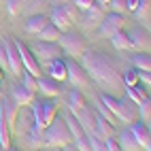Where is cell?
<instances>
[{
	"mask_svg": "<svg viewBox=\"0 0 151 151\" xmlns=\"http://www.w3.org/2000/svg\"><path fill=\"white\" fill-rule=\"evenodd\" d=\"M81 66L85 68L87 77L92 79L100 89H104V94L122 98V94L126 92V85L122 81V75H119L117 66L111 62L104 53L87 51L85 49V53L81 55Z\"/></svg>",
	"mask_w": 151,
	"mask_h": 151,
	"instance_id": "1",
	"label": "cell"
},
{
	"mask_svg": "<svg viewBox=\"0 0 151 151\" xmlns=\"http://www.w3.org/2000/svg\"><path fill=\"white\" fill-rule=\"evenodd\" d=\"M100 102H102L111 113L115 115V119L119 124H132L138 119V109L136 104L130 100L128 96H122V98H115V96H111V94H100Z\"/></svg>",
	"mask_w": 151,
	"mask_h": 151,
	"instance_id": "2",
	"label": "cell"
},
{
	"mask_svg": "<svg viewBox=\"0 0 151 151\" xmlns=\"http://www.w3.org/2000/svg\"><path fill=\"white\" fill-rule=\"evenodd\" d=\"M43 140H45V147H53V149H64L66 145L73 143V134L64 122L62 115H55V119L43 130Z\"/></svg>",
	"mask_w": 151,
	"mask_h": 151,
	"instance_id": "3",
	"label": "cell"
},
{
	"mask_svg": "<svg viewBox=\"0 0 151 151\" xmlns=\"http://www.w3.org/2000/svg\"><path fill=\"white\" fill-rule=\"evenodd\" d=\"M30 106H32V119H34V126L45 130L49 124L55 119L58 115V102L53 98H34L32 102H30Z\"/></svg>",
	"mask_w": 151,
	"mask_h": 151,
	"instance_id": "4",
	"label": "cell"
},
{
	"mask_svg": "<svg viewBox=\"0 0 151 151\" xmlns=\"http://www.w3.org/2000/svg\"><path fill=\"white\" fill-rule=\"evenodd\" d=\"M60 47H62V51L70 58H81L85 53V38L81 34H77V32H64L62 36H60Z\"/></svg>",
	"mask_w": 151,
	"mask_h": 151,
	"instance_id": "5",
	"label": "cell"
},
{
	"mask_svg": "<svg viewBox=\"0 0 151 151\" xmlns=\"http://www.w3.org/2000/svg\"><path fill=\"white\" fill-rule=\"evenodd\" d=\"M30 51L34 53V58H36V62L41 64V66H47L51 60H55V58H60V51H62V47H60L58 43H45V41H41V43H36Z\"/></svg>",
	"mask_w": 151,
	"mask_h": 151,
	"instance_id": "6",
	"label": "cell"
},
{
	"mask_svg": "<svg viewBox=\"0 0 151 151\" xmlns=\"http://www.w3.org/2000/svg\"><path fill=\"white\" fill-rule=\"evenodd\" d=\"M66 81H70L77 89L89 85V77L85 73V68L81 66V62H77L75 58L73 60H66Z\"/></svg>",
	"mask_w": 151,
	"mask_h": 151,
	"instance_id": "7",
	"label": "cell"
},
{
	"mask_svg": "<svg viewBox=\"0 0 151 151\" xmlns=\"http://www.w3.org/2000/svg\"><path fill=\"white\" fill-rule=\"evenodd\" d=\"M124 26H126V17H124L122 13H113V11H111V15H104V19L100 22L98 34L104 36V38H111L115 32L124 30Z\"/></svg>",
	"mask_w": 151,
	"mask_h": 151,
	"instance_id": "8",
	"label": "cell"
},
{
	"mask_svg": "<svg viewBox=\"0 0 151 151\" xmlns=\"http://www.w3.org/2000/svg\"><path fill=\"white\" fill-rule=\"evenodd\" d=\"M13 43H15V47H17V53H19V60H22V64H24V70H26V73H30V75H34V77L38 79L43 73H41V64L36 62L34 53L30 51V49H28L22 41H13Z\"/></svg>",
	"mask_w": 151,
	"mask_h": 151,
	"instance_id": "9",
	"label": "cell"
},
{
	"mask_svg": "<svg viewBox=\"0 0 151 151\" xmlns=\"http://www.w3.org/2000/svg\"><path fill=\"white\" fill-rule=\"evenodd\" d=\"M2 47H4V53H6V62H9V73L13 77H19L24 73V64L19 60V53H17V47L13 43V38H6L2 41Z\"/></svg>",
	"mask_w": 151,
	"mask_h": 151,
	"instance_id": "10",
	"label": "cell"
},
{
	"mask_svg": "<svg viewBox=\"0 0 151 151\" xmlns=\"http://www.w3.org/2000/svg\"><path fill=\"white\" fill-rule=\"evenodd\" d=\"M75 117H77L79 126L83 128L85 136H94V134H98V132H96V111H94L92 106H85V109H81V111H79V113H77Z\"/></svg>",
	"mask_w": 151,
	"mask_h": 151,
	"instance_id": "11",
	"label": "cell"
},
{
	"mask_svg": "<svg viewBox=\"0 0 151 151\" xmlns=\"http://www.w3.org/2000/svg\"><path fill=\"white\" fill-rule=\"evenodd\" d=\"M130 41H132V49H138V51H149L151 49V32L145 28H132L128 32Z\"/></svg>",
	"mask_w": 151,
	"mask_h": 151,
	"instance_id": "12",
	"label": "cell"
},
{
	"mask_svg": "<svg viewBox=\"0 0 151 151\" xmlns=\"http://www.w3.org/2000/svg\"><path fill=\"white\" fill-rule=\"evenodd\" d=\"M36 94H43L45 98H55L58 94H60V89H62V87H60V81H55V79H51V77H38L36 79Z\"/></svg>",
	"mask_w": 151,
	"mask_h": 151,
	"instance_id": "13",
	"label": "cell"
},
{
	"mask_svg": "<svg viewBox=\"0 0 151 151\" xmlns=\"http://www.w3.org/2000/svg\"><path fill=\"white\" fill-rule=\"evenodd\" d=\"M49 22H51L60 32H68L70 30V26H73V19H70L68 15H66V11H64V6H53L51 9V13H49Z\"/></svg>",
	"mask_w": 151,
	"mask_h": 151,
	"instance_id": "14",
	"label": "cell"
},
{
	"mask_svg": "<svg viewBox=\"0 0 151 151\" xmlns=\"http://www.w3.org/2000/svg\"><path fill=\"white\" fill-rule=\"evenodd\" d=\"M130 130H132L134 138L138 140L140 149H145V151H147V149H149V145H151V132H149L147 124H145V122H140V119H136V122L130 124Z\"/></svg>",
	"mask_w": 151,
	"mask_h": 151,
	"instance_id": "15",
	"label": "cell"
},
{
	"mask_svg": "<svg viewBox=\"0 0 151 151\" xmlns=\"http://www.w3.org/2000/svg\"><path fill=\"white\" fill-rule=\"evenodd\" d=\"M117 145L122 147V151H140V145H138V140L134 138V134H132V130L130 128H124L122 132L117 134Z\"/></svg>",
	"mask_w": 151,
	"mask_h": 151,
	"instance_id": "16",
	"label": "cell"
},
{
	"mask_svg": "<svg viewBox=\"0 0 151 151\" xmlns=\"http://www.w3.org/2000/svg\"><path fill=\"white\" fill-rule=\"evenodd\" d=\"M47 75L55 79V81H66V60L64 58H55L47 64Z\"/></svg>",
	"mask_w": 151,
	"mask_h": 151,
	"instance_id": "17",
	"label": "cell"
},
{
	"mask_svg": "<svg viewBox=\"0 0 151 151\" xmlns=\"http://www.w3.org/2000/svg\"><path fill=\"white\" fill-rule=\"evenodd\" d=\"M49 24V17L47 15H43V13H36V15H30L28 19H26V32L28 34H36L38 36V32L45 28Z\"/></svg>",
	"mask_w": 151,
	"mask_h": 151,
	"instance_id": "18",
	"label": "cell"
},
{
	"mask_svg": "<svg viewBox=\"0 0 151 151\" xmlns=\"http://www.w3.org/2000/svg\"><path fill=\"white\" fill-rule=\"evenodd\" d=\"M11 96H13V102H15L17 106H26V104H30V102L34 100V94L28 92V89H26L22 83H15V85H13Z\"/></svg>",
	"mask_w": 151,
	"mask_h": 151,
	"instance_id": "19",
	"label": "cell"
},
{
	"mask_svg": "<svg viewBox=\"0 0 151 151\" xmlns=\"http://www.w3.org/2000/svg\"><path fill=\"white\" fill-rule=\"evenodd\" d=\"M66 104H68V111H70L73 115H77L81 109H85V106H87V102H85V96H83L81 92H79L77 87L68 92V100H66Z\"/></svg>",
	"mask_w": 151,
	"mask_h": 151,
	"instance_id": "20",
	"label": "cell"
},
{
	"mask_svg": "<svg viewBox=\"0 0 151 151\" xmlns=\"http://www.w3.org/2000/svg\"><path fill=\"white\" fill-rule=\"evenodd\" d=\"M0 109H2V113H4V119H6V124L15 128V122H17V104L13 102V100H2L0 102Z\"/></svg>",
	"mask_w": 151,
	"mask_h": 151,
	"instance_id": "21",
	"label": "cell"
},
{
	"mask_svg": "<svg viewBox=\"0 0 151 151\" xmlns=\"http://www.w3.org/2000/svg\"><path fill=\"white\" fill-rule=\"evenodd\" d=\"M132 64L143 70V73H151V53L149 51H136L132 55Z\"/></svg>",
	"mask_w": 151,
	"mask_h": 151,
	"instance_id": "22",
	"label": "cell"
},
{
	"mask_svg": "<svg viewBox=\"0 0 151 151\" xmlns=\"http://www.w3.org/2000/svg\"><path fill=\"white\" fill-rule=\"evenodd\" d=\"M60 36H62V32H60V30L49 22L41 32H38V38H41V41H45V43H58L60 41Z\"/></svg>",
	"mask_w": 151,
	"mask_h": 151,
	"instance_id": "23",
	"label": "cell"
},
{
	"mask_svg": "<svg viewBox=\"0 0 151 151\" xmlns=\"http://www.w3.org/2000/svg\"><path fill=\"white\" fill-rule=\"evenodd\" d=\"M111 43H113L115 49H122V51L132 49V41H130L128 32H124V30H119V32H115L113 36H111Z\"/></svg>",
	"mask_w": 151,
	"mask_h": 151,
	"instance_id": "24",
	"label": "cell"
},
{
	"mask_svg": "<svg viewBox=\"0 0 151 151\" xmlns=\"http://www.w3.org/2000/svg\"><path fill=\"white\" fill-rule=\"evenodd\" d=\"M113 128H115V126L111 124V122H106L102 115H98V113H96V132H98L100 138H109V136H113Z\"/></svg>",
	"mask_w": 151,
	"mask_h": 151,
	"instance_id": "25",
	"label": "cell"
},
{
	"mask_svg": "<svg viewBox=\"0 0 151 151\" xmlns=\"http://www.w3.org/2000/svg\"><path fill=\"white\" fill-rule=\"evenodd\" d=\"M62 117H64V122H66V126H68V130H70V134H73V140H75V138H81V136H85L83 128L79 126L77 117H75L73 113H68V115H62Z\"/></svg>",
	"mask_w": 151,
	"mask_h": 151,
	"instance_id": "26",
	"label": "cell"
},
{
	"mask_svg": "<svg viewBox=\"0 0 151 151\" xmlns=\"http://www.w3.org/2000/svg\"><path fill=\"white\" fill-rule=\"evenodd\" d=\"M124 94H128V98L132 100L134 104H140V102H143L145 98H149V96H147V92H145V89H140L138 85H132V87H126V92H124Z\"/></svg>",
	"mask_w": 151,
	"mask_h": 151,
	"instance_id": "27",
	"label": "cell"
},
{
	"mask_svg": "<svg viewBox=\"0 0 151 151\" xmlns=\"http://www.w3.org/2000/svg\"><path fill=\"white\" fill-rule=\"evenodd\" d=\"M19 83H22L28 92H32V94H36V89H38V87H36V77L30 75V73H26V70L19 75Z\"/></svg>",
	"mask_w": 151,
	"mask_h": 151,
	"instance_id": "28",
	"label": "cell"
},
{
	"mask_svg": "<svg viewBox=\"0 0 151 151\" xmlns=\"http://www.w3.org/2000/svg\"><path fill=\"white\" fill-rule=\"evenodd\" d=\"M102 11H104V9H100L98 4L92 6V9H87V11H85V13H87V22H89V24H94V26H100V22L104 19Z\"/></svg>",
	"mask_w": 151,
	"mask_h": 151,
	"instance_id": "29",
	"label": "cell"
},
{
	"mask_svg": "<svg viewBox=\"0 0 151 151\" xmlns=\"http://www.w3.org/2000/svg\"><path fill=\"white\" fill-rule=\"evenodd\" d=\"M136 109H138V119L140 122H147L151 117V98H145L140 104H136Z\"/></svg>",
	"mask_w": 151,
	"mask_h": 151,
	"instance_id": "30",
	"label": "cell"
},
{
	"mask_svg": "<svg viewBox=\"0 0 151 151\" xmlns=\"http://www.w3.org/2000/svg\"><path fill=\"white\" fill-rule=\"evenodd\" d=\"M111 11L113 13H130V0H111Z\"/></svg>",
	"mask_w": 151,
	"mask_h": 151,
	"instance_id": "31",
	"label": "cell"
},
{
	"mask_svg": "<svg viewBox=\"0 0 151 151\" xmlns=\"http://www.w3.org/2000/svg\"><path fill=\"white\" fill-rule=\"evenodd\" d=\"M122 81L126 87H132V85H138L140 83V79H138V73L136 70H128V73L122 75Z\"/></svg>",
	"mask_w": 151,
	"mask_h": 151,
	"instance_id": "32",
	"label": "cell"
},
{
	"mask_svg": "<svg viewBox=\"0 0 151 151\" xmlns=\"http://www.w3.org/2000/svg\"><path fill=\"white\" fill-rule=\"evenodd\" d=\"M87 140H89V147H92V151H106L104 138H100L98 134H94V136H87Z\"/></svg>",
	"mask_w": 151,
	"mask_h": 151,
	"instance_id": "33",
	"label": "cell"
},
{
	"mask_svg": "<svg viewBox=\"0 0 151 151\" xmlns=\"http://www.w3.org/2000/svg\"><path fill=\"white\" fill-rule=\"evenodd\" d=\"M24 9V0H6V11L11 15H17Z\"/></svg>",
	"mask_w": 151,
	"mask_h": 151,
	"instance_id": "34",
	"label": "cell"
},
{
	"mask_svg": "<svg viewBox=\"0 0 151 151\" xmlns=\"http://www.w3.org/2000/svg\"><path fill=\"white\" fill-rule=\"evenodd\" d=\"M73 145H75L79 151H92V147H89V140H87V136L75 138V140H73Z\"/></svg>",
	"mask_w": 151,
	"mask_h": 151,
	"instance_id": "35",
	"label": "cell"
},
{
	"mask_svg": "<svg viewBox=\"0 0 151 151\" xmlns=\"http://www.w3.org/2000/svg\"><path fill=\"white\" fill-rule=\"evenodd\" d=\"M73 4L79 9V11H87V9H92L96 4V0H73Z\"/></svg>",
	"mask_w": 151,
	"mask_h": 151,
	"instance_id": "36",
	"label": "cell"
},
{
	"mask_svg": "<svg viewBox=\"0 0 151 151\" xmlns=\"http://www.w3.org/2000/svg\"><path fill=\"white\" fill-rule=\"evenodd\" d=\"M104 145H106V151H122V147L117 145V140H115L113 136L104 138Z\"/></svg>",
	"mask_w": 151,
	"mask_h": 151,
	"instance_id": "37",
	"label": "cell"
},
{
	"mask_svg": "<svg viewBox=\"0 0 151 151\" xmlns=\"http://www.w3.org/2000/svg\"><path fill=\"white\" fill-rule=\"evenodd\" d=\"M0 68H2V73H9V62H6V53L2 45H0Z\"/></svg>",
	"mask_w": 151,
	"mask_h": 151,
	"instance_id": "38",
	"label": "cell"
},
{
	"mask_svg": "<svg viewBox=\"0 0 151 151\" xmlns=\"http://www.w3.org/2000/svg\"><path fill=\"white\" fill-rule=\"evenodd\" d=\"M138 79H140V83H145V85L151 87V73H143V70H140V73H138Z\"/></svg>",
	"mask_w": 151,
	"mask_h": 151,
	"instance_id": "39",
	"label": "cell"
},
{
	"mask_svg": "<svg viewBox=\"0 0 151 151\" xmlns=\"http://www.w3.org/2000/svg\"><path fill=\"white\" fill-rule=\"evenodd\" d=\"M96 4H98L100 9H109V4H111V0H96Z\"/></svg>",
	"mask_w": 151,
	"mask_h": 151,
	"instance_id": "40",
	"label": "cell"
},
{
	"mask_svg": "<svg viewBox=\"0 0 151 151\" xmlns=\"http://www.w3.org/2000/svg\"><path fill=\"white\" fill-rule=\"evenodd\" d=\"M68 2H73V0H53L55 6H62V4H68Z\"/></svg>",
	"mask_w": 151,
	"mask_h": 151,
	"instance_id": "41",
	"label": "cell"
},
{
	"mask_svg": "<svg viewBox=\"0 0 151 151\" xmlns=\"http://www.w3.org/2000/svg\"><path fill=\"white\" fill-rule=\"evenodd\" d=\"M62 151H79V149H77V147H75L73 143H70V145H66V147H64Z\"/></svg>",
	"mask_w": 151,
	"mask_h": 151,
	"instance_id": "42",
	"label": "cell"
},
{
	"mask_svg": "<svg viewBox=\"0 0 151 151\" xmlns=\"http://www.w3.org/2000/svg\"><path fill=\"white\" fill-rule=\"evenodd\" d=\"M2 151H19V149H17V147H13V145H11V147H6V149H2Z\"/></svg>",
	"mask_w": 151,
	"mask_h": 151,
	"instance_id": "43",
	"label": "cell"
},
{
	"mask_svg": "<svg viewBox=\"0 0 151 151\" xmlns=\"http://www.w3.org/2000/svg\"><path fill=\"white\" fill-rule=\"evenodd\" d=\"M145 124H147V128H149V132H151V117L147 119V122H145Z\"/></svg>",
	"mask_w": 151,
	"mask_h": 151,
	"instance_id": "44",
	"label": "cell"
},
{
	"mask_svg": "<svg viewBox=\"0 0 151 151\" xmlns=\"http://www.w3.org/2000/svg\"><path fill=\"white\" fill-rule=\"evenodd\" d=\"M43 151H58V149H53V147H47V149H43Z\"/></svg>",
	"mask_w": 151,
	"mask_h": 151,
	"instance_id": "45",
	"label": "cell"
},
{
	"mask_svg": "<svg viewBox=\"0 0 151 151\" xmlns=\"http://www.w3.org/2000/svg\"><path fill=\"white\" fill-rule=\"evenodd\" d=\"M0 79H2V68H0Z\"/></svg>",
	"mask_w": 151,
	"mask_h": 151,
	"instance_id": "46",
	"label": "cell"
},
{
	"mask_svg": "<svg viewBox=\"0 0 151 151\" xmlns=\"http://www.w3.org/2000/svg\"><path fill=\"white\" fill-rule=\"evenodd\" d=\"M147 151H151V145H149V149H147Z\"/></svg>",
	"mask_w": 151,
	"mask_h": 151,
	"instance_id": "47",
	"label": "cell"
}]
</instances>
